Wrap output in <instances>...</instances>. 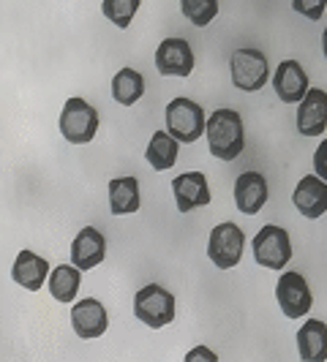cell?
Listing matches in <instances>:
<instances>
[{
    "label": "cell",
    "mask_w": 327,
    "mask_h": 362,
    "mask_svg": "<svg viewBox=\"0 0 327 362\" xmlns=\"http://www.w3.org/2000/svg\"><path fill=\"white\" fill-rule=\"evenodd\" d=\"M251 251H254L256 264L268 267V270H284L292 259V240L289 232L284 226L268 223L262 226L251 240Z\"/></svg>",
    "instance_id": "obj_6"
},
{
    "label": "cell",
    "mask_w": 327,
    "mask_h": 362,
    "mask_svg": "<svg viewBox=\"0 0 327 362\" xmlns=\"http://www.w3.org/2000/svg\"><path fill=\"white\" fill-rule=\"evenodd\" d=\"M297 354L306 362L327 360V325L319 319H309L297 329Z\"/></svg>",
    "instance_id": "obj_19"
},
{
    "label": "cell",
    "mask_w": 327,
    "mask_h": 362,
    "mask_svg": "<svg viewBox=\"0 0 327 362\" xmlns=\"http://www.w3.org/2000/svg\"><path fill=\"white\" fill-rule=\"evenodd\" d=\"M145 95V76L134 69H120L112 79V98L120 107H134Z\"/></svg>",
    "instance_id": "obj_22"
},
{
    "label": "cell",
    "mask_w": 327,
    "mask_h": 362,
    "mask_svg": "<svg viewBox=\"0 0 327 362\" xmlns=\"http://www.w3.org/2000/svg\"><path fill=\"white\" fill-rule=\"evenodd\" d=\"M180 11L194 28H207L218 17V0H180Z\"/></svg>",
    "instance_id": "obj_23"
},
{
    "label": "cell",
    "mask_w": 327,
    "mask_h": 362,
    "mask_svg": "<svg viewBox=\"0 0 327 362\" xmlns=\"http://www.w3.org/2000/svg\"><path fill=\"white\" fill-rule=\"evenodd\" d=\"M292 202L300 216L311 218V221L322 218L327 213V180H322L316 172L300 177L294 194H292Z\"/></svg>",
    "instance_id": "obj_13"
},
{
    "label": "cell",
    "mask_w": 327,
    "mask_h": 362,
    "mask_svg": "<svg viewBox=\"0 0 327 362\" xmlns=\"http://www.w3.org/2000/svg\"><path fill=\"white\" fill-rule=\"evenodd\" d=\"M243 251H246V235L232 221L218 223L216 229L210 232V237H207V256H210V262L216 264L218 270L237 267L240 259H243Z\"/></svg>",
    "instance_id": "obj_7"
},
{
    "label": "cell",
    "mask_w": 327,
    "mask_h": 362,
    "mask_svg": "<svg viewBox=\"0 0 327 362\" xmlns=\"http://www.w3.org/2000/svg\"><path fill=\"white\" fill-rule=\"evenodd\" d=\"M139 6H142V0H104L101 3V11H104V17L115 28L126 30L128 25H131V19H134V14L139 11Z\"/></svg>",
    "instance_id": "obj_24"
},
{
    "label": "cell",
    "mask_w": 327,
    "mask_h": 362,
    "mask_svg": "<svg viewBox=\"0 0 327 362\" xmlns=\"http://www.w3.org/2000/svg\"><path fill=\"white\" fill-rule=\"evenodd\" d=\"M197 360L218 362V354L216 351H210V349H205V346H197V349H191V351L185 354V362H197Z\"/></svg>",
    "instance_id": "obj_27"
},
{
    "label": "cell",
    "mask_w": 327,
    "mask_h": 362,
    "mask_svg": "<svg viewBox=\"0 0 327 362\" xmlns=\"http://www.w3.org/2000/svg\"><path fill=\"white\" fill-rule=\"evenodd\" d=\"M134 316L150 329H161V327L172 325L175 322V294L164 289L161 284H147L134 297Z\"/></svg>",
    "instance_id": "obj_3"
},
{
    "label": "cell",
    "mask_w": 327,
    "mask_h": 362,
    "mask_svg": "<svg viewBox=\"0 0 327 362\" xmlns=\"http://www.w3.org/2000/svg\"><path fill=\"white\" fill-rule=\"evenodd\" d=\"M229 74H232V85L237 90H246V93H256L262 90L270 79V63L265 52L259 49H235L232 57H229Z\"/></svg>",
    "instance_id": "obj_5"
},
{
    "label": "cell",
    "mask_w": 327,
    "mask_h": 362,
    "mask_svg": "<svg viewBox=\"0 0 327 362\" xmlns=\"http://www.w3.org/2000/svg\"><path fill=\"white\" fill-rule=\"evenodd\" d=\"M98 109L85 98H69L60 112V134L71 145H91L98 134Z\"/></svg>",
    "instance_id": "obj_4"
},
{
    "label": "cell",
    "mask_w": 327,
    "mask_h": 362,
    "mask_svg": "<svg viewBox=\"0 0 327 362\" xmlns=\"http://www.w3.org/2000/svg\"><path fill=\"white\" fill-rule=\"evenodd\" d=\"M156 69L161 76H191L194 71V49L185 38L169 36L164 38L156 49Z\"/></svg>",
    "instance_id": "obj_9"
},
{
    "label": "cell",
    "mask_w": 327,
    "mask_h": 362,
    "mask_svg": "<svg viewBox=\"0 0 327 362\" xmlns=\"http://www.w3.org/2000/svg\"><path fill=\"white\" fill-rule=\"evenodd\" d=\"M164 120H166V131L180 145H194L207 131L205 109L191 98H172L164 109Z\"/></svg>",
    "instance_id": "obj_2"
},
{
    "label": "cell",
    "mask_w": 327,
    "mask_h": 362,
    "mask_svg": "<svg viewBox=\"0 0 327 362\" xmlns=\"http://www.w3.org/2000/svg\"><path fill=\"white\" fill-rule=\"evenodd\" d=\"M314 172H316L322 180H327V139L316 147V153H314Z\"/></svg>",
    "instance_id": "obj_26"
},
{
    "label": "cell",
    "mask_w": 327,
    "mask_h": 362,
    "mask_svg": "<svg viewBox=\"0 0 327 362\" xmlns=\"http://www.w3.org/2000/svg\"><path fill=\"white\" fill-rule=\"evenodd\" d=\"M82 286V270L76 264H57L50 272V294L57 303H74Z\"/></svg>",
    "instance_id": "obj_21"
},
{
    "label": "cell",
    "mask_w": 327,
    "mask_h": 362,
    "mask_svg": "<svg viewBox=\"0 0 327 362\" xmlns=\"http://www.w3.org/2000/svg\"><path fill=\"white\" fill-rule=\"evenodd\" d=\"M178 156H180V142L169 131H156L150 136V145L145 147V158L156 172L172 169L178 163Z\"/></svg>",
    "instance_id": "obj_20"
},
{
    "label": "cell",
    "mask_w": 327,
    "mask_h": 362,
    "mask_svg": "<svg viewBox=\"0 0 327 362\" xmlns=\"http://www.w3.org/2000/svg\"><path fill=\"white\" fill-rule=\"evenodd\" d=\"M292 8L297 11V14H303L306 19H322L327 8V0H292Z\"/></svg>",
    "instance_id": "obj_25"
},
{
    "label": "cell",
    "mask_w": 327,
    "mask_h": 362,
    "mask_svg": "<svg viewBox=\"0 0 327 362\" xmlns=\"http://www.w3.org/2000/svg\"><path fill=\"white\" fill-rule=\"evenodd\" d=\"M172 194H175V204L180 213H191L210 204V185L205 172H185L172 180Z\"/></svg>",
    "instance_id": "obj_12"
},
{
    "label": "cell",
    "mask_w": 327,
    "mask_h": 362,
    "mask_svg": "<svg viewBox=\"0 0 327 362\" xmlns=\"http://www.w3.org/2000/svg\"><path fill=\"white\" fill-rule=\"evenodd\" d=\"M205 136H207L210 156L221 158V161H235L246 150V128H243V117L235 109H216L207 117Z\"/></svg>",
    "instance_id": "obj_1"
},
{
    "label": "cell",
    "mask_w": 327,
    "mask_h": 362,
    "mask_svg": "<svg viewBox=\"0 0 327 362\" xmlns=\"http://www.w3.org/2000/svg\"><path fill=\"white\" fill-rule=\"evenodd\" d=\"M107 259V240L101 235V229L85 226L82 232H76L71 243V262L79 270H93Z\"/></svg>",
    "instance_id": "obj_14"
},
{
    "label": "cell",
    "mask_w": 327,
    "mask_h": 362,
    "mask_svg": "<svg viewBox=\"0 0 327 362\" xmlns=\"http://www.w3.org/2000/svg\"><path fill=\"white\" fill-rule=\"evenodd\" d=\"M270 197V188L262 172H243L235 180V204L240 213L246 216H256Z\"/></svg>",
    "instance_id": "obj_16"
},
{
    "label": "cell",
    "mask_w": 327,
    "mask_h": 362,
    "mask_svg": "<svg viewBox=\"0 0 327 362\" xmlns=\"http://www.w3.org/2000/svg\"><path fill=\"white\" fill-rule=\"evenodd\" d=\"M272 90L284 104H300L306 98V93L311 90L309 74L297 60H281L278 69L272 74Z\"/></svg>",
    "instance_id": "obj_10"
},
{
    "label": "cell",
    "mask_w": 327,
    "mask_h": 362,
    "mask_svg": "<svg viewBox=\"0 0 327 362\" xmlns=\"http://www.w3.org/2000/svg\"><path fill=\"white\" fill-rule=\"evenodd\" d=\"M322 52H325V57H327V28H325V33H322Z\"/></svg>",
    "instance_id": "obj_28"
},
{
    "label": "cell",
    "mask_w": 327,
    "mask_h": 362,
    "mask_svg": "<svg viewBox=\"0 0 327 362\" xmlns=\"http://www.w3.org/2000/svg\"><path fill=\"white\" fill-rule=\"evenodd\" d=\"M71 327H74V332H76V338H82V341H96V338H101L109 327L107 308H104L96 297L76 300V305L71 308Z\"/></svg>",
    "instance_id": "obj_11"
},
{
    "label": "cell",
    "mask_w": 327,
    "mask_h": 362,
    "mask_svg": "<svg viewBox=\"0 0 327 362\" xmlns=\"http://www.w3.org/2000/svg\"><path fill=\"white\" fill-rule=\"evenodd\" d=\"M327 128V90L311 88L297 104V131L303 136H319Z\"/></svg>",
    "instance_id": "obj_15"
},
{
    "label": "cell",
    "mask_w": 327,
    "mask_h": 362,
    "mask_svg": "<svg viewBox=\"0 0 327 362\" xmlns=\"http://www.w3.org/2000/svg\"><path fill=\"white\" fill-rule=\"evenodd\" d=\"M50 262L33 251H19L11 264V281L28 291H38L44 284H50Z\"/></svg>",
    "instance_id": "obj_17"
},
{
    "label": "cell",
    "mask_w": 327,
    "mask_h": 362,
    "mask_svg": "<svg viewBox=\"0 0 327 362\" xmlns=\"http://www.w3.org/2000/svg\"><path fill=\"white\" fill-rule=\"evenodd\" d=\"M142 207V188L137 177H115L109 180V210L115 216H131Z\"/></svg>",
    "instance_id": "obj_18"
},
{
    "label": "cell",
    "mask_w": 327,
    "mask_h": 362,
    "mask_svg": "<svg viewBox=\"0 0 327 362\" xmlns=\"http://www.w3.org/2000/svg\"><path fill=\"white\" fill-rule=\"evenodd\" d=\"M275 300H278V308L287 319H303L314 305L309 281L294 270L281 272V278L275 284Z\"/></svg>",
    "instance_id": "obj_8"
}]
</instances>
